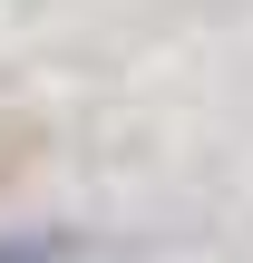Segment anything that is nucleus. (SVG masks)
Wrapping results in <instances>:
<instances>
[{
	"label": "nucleus",
	"mask_w": 253,
	"mask_h": 263,
	"mask_svg": "<svg viewBox=\"0 0 253 263\" xmlns=\"http://www.w3.org/2000/svg\"><path fill=\"white\" fill-rule=\"evenodd\" d=\"M0 263H68L59 244H0Z\"/></svg>",
	"instance_id": "f257e3e1"
}]
</instances>
